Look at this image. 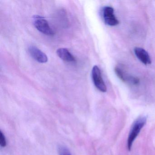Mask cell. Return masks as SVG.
Segmentation results:
<instances>
[{
	"mask_svg": "<svg viewBox=\"0 0 155 155\" xmlns=\"http://www.w3.org/2000/svg\"><path fill=\"white\" fill-rule=\"evenodd\" d=\"M114 71L118 78L123 82H128L132 85H134L137 82V78L136 77L127 75L120 68L116 67Z\"/></svg>",
	"mask_w": 155,
	"mask_h": 155,
	"instance_id": "8992f818",
	"label": "cell"
},
{
	"mask_svg": "<svg viewBox=\"0 0 155 155\" xmlns=\"http://www.w3.org/2000/svg\"><path fill=\"white\" fill-rule=\"evenodd\" d=\"M114 9L109 6H106L102 9V15L104 22L110 26L118 25L119 21L114 15Z\"/></svg>",
	"mask_w": 155,
	"mask_h": 155,
	"instance_id": "277c9868",
	"label": "cell"
},
{
	"mask_svg": "<svg viewBox=\"0 0 155 155\" xmlns=\"http://www.w3.org/2000/svg\"><path fill=\"white\" fill-rule=\"evenodd\" d=\"M0 145L2 147H5L7 145L6 137L2 131L0 132Z\"/></svg>",
	"mask_w": 155,
	"mask_h": 155,
	"instance_id": "30bf717a",
	"label": "cell"
},
{
	"mask_svg": "<svg viewBox=\"0 0 155 155\" xmlns=\"http://www.w3.org/2000/svg\"><path fill=\"white\" fill-rule=\"evenodd\" d=\"M33 23L36 29L40 32L48 36H52L54 32L48 21L42 17L35 15L33 17Z\"/></svg>",
	"mask_w": 155,
	"mask_h": 155,
	"instance_id": "7a4b0ae2",
	"label": "cell"
},
{
	"mask_svg": "<svg viewBox=\"0 0 155 155\" xmlns=\"http://www.w3.org/2000/svg\"><path fill=\"white\" fill-rule=\"evenodd\" d=\"M147 118L145 116H140L133 122L127 139V148L129 150H131L132 144L142 128L147 123Z\"/></svg>",
	"mask_w": 155,
	"mask_h": 155,
	"instance_id": "6da1fadb",
	"label": "cell"
},
{
	"mask_svg": "<svg viewBox=\"0 0 155 155\" xmlns=\"http://www.w3.org/2000/svg\"><path fill=\"white\" fill-rule=\"evenodd\" d=\"M91 76L95 87L100 91L103 92H106L107 87L102 79L100 69L98 66H94L92 68Z\"/></svg>",
	"mask_w": 155,
	"mask_h": 155,
	"instance_id": "3957f363",
	"label": "cell"
},
{
	"mask_svg": "<svg viewBox=\"0 0 155 155\" xmlns=\"http://www.w3.org/2000/svg\"><path fill=\"white\" fill-rule=\"evenodd\" d=\"M134 52L137 58L143 64L149 65L151 61L148 52L142 48L136 47L134 48Z\"/></svg>",
	"mask_w": 155,
	"mask_h": 155,
	"instance_id": "52a82bcc",
	"label": "cell"
},
{
	"mask_svg": "<svg viewBox=\"0 0 155 155\" xmlns=\"http://www.w3.org/2000/svg\"><path fill=\"white\" fill-rule=\"evenodd\" d=\"M28 51L32 58L38 62L44 63L48 61V58L46 54L37 47L34 46H30Z\"/></svg>",
	"mask_w": 155,
	"mask_h": 155,
	"instance_id": "5b68a950",
	"label": "cell"
},
{
	"mask_svg": "<svg viewBox=\"0 0 155 155\" xmlns=\"http://www.w3.org/2000/svg\"><path fill=\"white\" fill-rule=\"evenodd\" d=\"M60 155H72L68 149L64 146H60L58 148Z\"/></svg>",
	"mask_w": 155,
	"mask_h": 155,
	"instance_id": "9c48e42d",
	"label": "cell"
},
{
	"mask_svg": "<svg viewBox=\"0 0 155 155\" xmlns=\"http://www.w3.org/2000/svg\"><path fill=\"white\" fill-rule=\"evenodd\" d=\"M58 56L62 60L67 62H75L76 59L75 57L67 49L61 48L57 51Z\"/></svg>",
	"mask_w": 155,
	"mask_h": 155,
	"instance_id": "ba28073f",
	"label": "cell"
}]
</instances>
